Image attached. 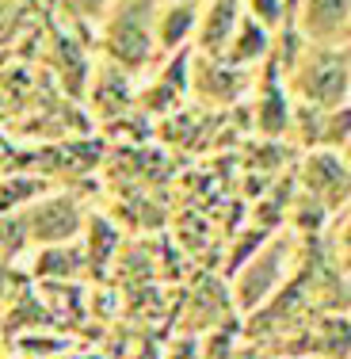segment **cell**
Listing matches in <instances>:
<instances>
[{
	"label": "cell",
	"mask_w": 351,
	"mask_h": 359,
	"mask_svg": "<svg viewBox=\"0 0 351 359\" xmlns=\"http://www.w3.org/2000/svg\"><path fill=\"white\" fill-rule=\"evenodd\" d=\"M256 126H260L263 134H271V138L287 134V126H290V104H287V88H282V84L263 88L260 104H256Z\"/></svg>",
	"instance_id": "9c48e42d"
},
{
	"label": "cell",
	"mask_w": 351,
	"mask_h": 359,
	"mask_svg": "<svg viewBox=\"0 0 351 359\" xmlns=\"http://www.w3.org/2000/svg\"><path fill=\"white\" fill-rule=\"evenodd\" d=\"M160 0H115L104 20V50L123 69H142L157 50Z\"/></svg>",
	"instance_id": "6da1fadb"
},
{
	"label": "cell",
	"mask_w": 351,
	"mask_h": 359,
	"mask_svg": "<svg viewBox=\"0 0 351 359\" xmlns=\"http://www.w3.org/2000/svg\"><path fill=\"white\" fill-rule=\"evenodd\" d=\"M302 184L324 210H336L351 203V161L332 149H313L302 165Z\"/></svg>",
	"instance_id": "3957f363"
},
{
	"label": "cell",
	"mask_w": 351,
	"mask_h": 359,
	"mask_svg": "<svg viewBox=\"0 0 351 359\" xmlns=\"http://www.w3.org/2000/svg\"><path fill=\"white\" fill-rule=\"evenodd\" d=\"M245 15H252L256 23H263L271 35L287 23L282 20V0H245Z\"/></svg>",
	"instance_id": "30bf717a"
},
{
	"label": "cell",
	"mask_w": 351,
	"mask_h": 359,
	"mask_svg": "<svg viewBox=\"0 0 351 359\" xmlns=\"http://www.w3.org/2000/svg\"><path fill=\"white\" fill-rule=\"evenodd\" d=\"M294 88L305 107L336 111L347 107L351 92V62L340 46H305L302 62L294 65Z\"/></svg>",
	"instance_id": "7a4b0ae2"
},
{
	"label": "cell",
	"mask_w": 351,
	"mask_h": 359,
	"mask_svg": "<svg viewBox=\"0 0 351 359\" xmlns=\"http://www.w3.org/2000/svg\"><path fill=\"white\" fill-rule=\"evenodd\" d=\"M347 149H351V145H347Z\"/></svg>",
	"instance_id": "2e32d148"
},
{
	"label": "cell",
	"mask_w": 351,
	"mask_h": 359,
	"mask_svg": "<svg viewBox=\"0 0 351 359\" xmlns=\"http://www.w3.org/2000/svg\"><path fill=\"white\" fill-rule=\"evenodd\" d=\"M347 107H351V92H347Z\"/></svg>",
	"instance_id": "9a60e30c"
},
{
	"label": "cell",
	"mask_w": 351,
	"mask_h": 359,
	"mask_svg": "<svg viewBox=\"0 0 351 359\" xmlns=\"http://www.w3.org/2000/svg\"><path fill=\"white\" fill-rule=\"evenodd\" d=\"M202 8L199 4H157V50L176 54L199 35Z\"/></svg>",
	"instance_id": "52a82bcc"
},
{
	"label": "cell",
	"mask_w": 351,
	"mask_h": 359,
	"mask_svg": "<svg viewBox=\"0 0 351 359\" xmlns=\"http://www.w3.org/2000/svg\"><path fill=\"white\" fill-rule=\"evenodd\" d=\"M294 27L305 46H340L351 39V0H302Z\"/></svg>",
	"instance_id": "5b68a950"
},
{
	"label": "cell",
	"mask_w": 351,
	"mask_h": 359,
	"mask_svg": "<svg viewBox=\"0 0 351 359\" xmlns=\"http://www.w3.org/2000/svg\"><path fill=\"white\" fill-rule=\"evenodd\" d=\"M287 268H290V241L287 237L263 245V249L256 252V260H248L241 279H237V302H241L245 310H256V306L287 279Z\"/></svg>",
	"instance_id": "277c9868"
},
{
	"label": "cell",
	"mask_w": 351,
	"mask_h": 359,
	"mask_svg": "<svg viewBox=\"0 0 351 359\" xmlns=\"http://www.w3.org/2000/svg\"><path fill=\"white\" fill-rule=\"evenodd\" d=\"M81 222H84L81 207H76L73 199H65V195H57V199H42L31 210H23V229H27V237L50 245V249L73 241V237L81 233Z\"/></svg>",
	"instance_id": "8992f818"
},
{
	"label": "cell",
	"mask_w": 351,
	"mask_h": 359,
	"mask_svg": "<svg viewBox=\"0 0 351 359\" xmlns=\"http://www.w3.org/2000/svg\"><path fill=\"white\" fill-rule=\"evenodd\" d=\"M336 241H340V252L351 260V210L344 215V222H340V233H336Z\"/></svg>",
	"instance_id": "7c38bea8"
},
{
	"label": "cell",
	"mask_w": 351,
	"mask_h": 359,
	"mask_svg": "<svg viewBox=\"0 0 351 359\" xmlns=\"http://www.w3.org/2000/svg\"><path fill=\"white\" fill-rule=\"evenodd\" d=\"M115 0H62V8H69L76 20H107Z\"/></svg>",
	"instance_id": "8fae6325"
},
{
	"label": "cell",
	"mask_w": 351,
	"mask_h": 359,
	"mask_svg": "<svg viewBox=\"0 0 351 359\" xmlns=\"http://www.w3.org/2000/svg\"><path fill=\"white\" fill-rule=\"evenodd\" d=\"M271 46H275V35H271L263 23H256L252 15H245V20L237 23V31H233V39H229V46L221 57H226L229 65H237V69H248V65L271 57Z\"/></svg>",
	"instance_id": "ba28073f"
},
{
	"label": "cell",
	"mask_w": 351,
	"mask_h": 359,
	"mask_svg": "<svg viewBox=\"0 0 351 359\" xmlns=\"http://www.w3.org/2000/svg\"><path fill=\"white\" fill-rule=\"evenodd\" d=\"M298 12H302V0H282V27H294L298 23Z\"/></svg>",
	"instance_id": "4fadbf2b"
},
{
	"label": "cell",
	"mask_w": 351,
	"mask_h": 359,
	"mask_svg": "<svg viewBox=\"0 0 351 359\" xmlns=\"http://www.w3.org/2000/svg\"><path fill=\"white\" fill-rule=\"evenodd\" d=\"M160 4H199V8H202L207 0H160Z\"/></svg>",
	"instance_id": "5bb4252c"
}]
</instances>
